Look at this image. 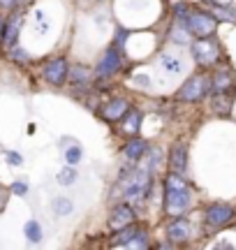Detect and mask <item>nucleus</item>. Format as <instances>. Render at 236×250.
<instances>
[{
	"instance_id": "obj_1",
	"label": "nucleus",
	"mask_w": 236,
	"mask_h": 250,
	"mask_svg": "<svg viewBox=\"0 0 236 250\" xmlns=\"http://www.w3.org/2000/svg\"><path fill=\"white\" fill-rule=\"evenodd\" d=\"M192 204V192L188 181L183 179V174L169 171L167 179H164V211L176 218L183 215Z\"/></svg>"
},
{
	"instance_id": "obj_2",
	"label": "nucleus",
	"mask_w": 236,
	"mask_h": 250,
	"mask_svg": "<svg viewBox=\"0 0 236 250\" xmlns=\"http://www.w3.org/2000/svg\"><path fill=\"white\" fill-rule=\"evenodd\" d=\"M151 190V171L148 169H132L123 179V197L127 202H144Z\"/></svg>"
},
{
	"instance_id": "obj_3",
	"label": "nucleus",
	"mask_w": 236,
	"mask_h": 250,
	"mask_svg": "<svg viewBox=\"0 0 236 250\" xmlns=\"http://www.w3.org/2000/svg\"><path fill=\"white\" fill-rule=\"evenodd\" d=\"M183 26L195 37H213L216 28H218V21L211 17V14H206V12H197V9L190 12L188 9V14L183 19Z\"/></svg>"
},
{
	"instance_id": "obj_4",
	"label": "nucleus",
	"mask_w": 236,
	"mask_h": 250,
	"mask_svg": "<svg viewBox=\"0 0 236 250\" xmlns=\"http://www.w3.org/2000/svg\"><path fill=\"white\" fill-rule=\"evenodd\" d=\"M209 90H211L209 77H204V74H195V77H190V79L181 86V90L176 93V98L183 100V102H199V100L206 98V93H209Z\"/></svg>"
},
{
	"instance_id": "obj_5",
	"label": "nucleus",
	"mask_w": 236,
	"mask_h": 250,
	"mask_svg": "<svg viewBox=\"0 0 236 250\" xmlns=\"http://www.w3.org/2000/svg\"><path fill=\"white\" fill-rule=\"evenodd\" d=\"M67 72H70V62L63 56H56L42 65V77L49 86H63L67 81Z\"/></svg>"
},
{
	"instance_id": "obj_6",
	"label": "nucleus",
	"mask_w": 236,
	"mask_h": 250,
	"mask_svg": "<svg viewBox=\"0 0 236 250\" xmlns=\"http://www.w3.org/2000/svg\"><path fill=\"white\" fill-rule=\"evenodd\" d=\"M192 56H195V61L199 62L201 67H209V65L218 61L220 46L211 37H197V42L192 44Z\"/></svg>"
},
{
	"instance_id": "obj_7",
	"label": "nucleus",
	"mask_w": 236,
	"mask_h": 250,
	"mask_svg": "<svg viewBox=\"0 0 236 250\" xmlns=\"http://www.w3.org/2000/svg\"><path fill=\"white\" fill-rule=\"evenodd\" d=\"M120 65H123V56H120V51H118L116 46H111V49H107V51L102 54L100 61H98L95 74H98L100 79H109V77H114V74L120 70Z\"/></svg>"
},
{
	"instance_id": "obj_8",
	"label": "nucleus",
	"mask_w": 236,
	"mask_h": 250,
	"mask_svg": "<svg viewBox=\"0 0 236 250\" xmlns=\"http://www.w3.org/2000/svg\"><path fill=\"white\" fill-rule=\"evenodd\" d=\"M137 223V211L132 208L130 202H123V204H116L111 208L109 213V229L111 232H116L120 227H127V225Z\"/></svg>"
},
{
	"instance_id": "obj_9",
	"label": "nucleus",
	"mask_w": 236,
	"mask_h": 250,
	"mask_svg": "<svg viewBox=\"0 0 236 250\" xmlns=\"http://www.w3.org/2000/svg\"><path fill=\"white\" fill-rule=\"evenodd\" d=\"M204 220L209 227L213 229H218V227H225L234 220V208L229 204H211L206 208V213H204Z\"/></svg>"
},
{
	"instance_id": "obj_10",
	"label": "nucleus",
	"mask_w": 236,
	"mask_h": 250,
	"mask_svg": "<svg viewBox=\"0 0 236 250\" xmlns=\"http://www.w3.org/2000/svg\"><path fill=\"white\" fill-rule=\"evenodd\" d=\"M130 107H132V104H130V100H125V98H111V100H107V102L100 107V116L104 118L107 123H116V121H120V118H123V114H125Z\"/></svg>"
},
{
	"instance_id": "obj_11",
	"label": "nucleus",
	"mask_w": 236,
	"mask_h": 250,
	"mask_svg": "<svg viewBox=\"0 0 236 250\" xmlns=\"http://www.w3.org/2000/svg\"><path fill=\"white\" fill-rule=\"evenodd\" d=\"M167 239L174 243V246H178V243H185L190 239V223L185 220V218H178L176 215V220L167 225Z\"/></svg>"
},
{
	"instance_id": "obj_12",
	"label": "nucleus",
	"mask_w": 236,
	"mask_h": 250,
	"mask_svg": "<svg viewBox=\"0 0 236 250\" xmlns=\"http://www.w3.org/2000/svg\"><path fill=\"white\" fill-rule=\"evenodd\" d=\"M169 169L176 174H183L188 169V146L183 142H176L169 148Z\"/></svg>"
},
{
	"instance_id": "obj_13",
	"label": "nucleus",
	"mask_w": 236,
	"mask_h": 250,
	"mask_svg": "<svg viewBox=\"0 0 236 250\" xmlns=\"http://www.w3.org/2000/svg\"><path fill=\"white\" fill-rule=\"evenodd\" d=\"M67 77H70L74 88H91L93 86V70L86 65H72Z\"/></svg>"
},
{
	"instance_id": "obj_14",
	"label": "nucleus",
	"mask_w": 236,
	"mask_h": 250,
	"mask_svg": "<svg viewBox=\"0 0 236 250\" xmlns=\"http://www.w3.org/2000/svg\"><path fill=\"white\" fill-rule=\"evenodd\" d=\"M139 127H141V114L137 111V109H127L123 118H120V130L127 134V137H135L139 132Z\"/></svg>"
},
{
	"instance_id": "obj_15",
	"label": "nucleus",
	"mask_w": 236,
	"mask_h": 250,
	"mask_svg": "<svg viewBox=\"0 0 236 250\" xmlns=\"http://www.w3.org/2000/svg\"><path fill=\"white\" fill-rule=\"evenodd\" d=\"M123 153H125L127 160L137 162L144 158V153H148V144H146L144 139H139V137H132V139L123 146Z\"/></svg>"
},
{
	"instance_id": "obj_16",
	"label": "nucleus",
	"mask_w": 236,
	"mask_h": 250,
	"mask_svg": "<svg viewBox=\"0 0 236 250\" xmlns=\"http://www.w3.org/2000/svg\"><path fill=\"white\" fill-rule=\"evenodd\" d=\"M137 232V223L127 225V227H120V229H116V234L109 239V246L111 248H127V243H130V239L135 236Z\"/></svg>"
},
{
	"instance_id": "obj_17",
	"label": "nucleus",
	"mask_w": 236,
	"mask_h": 250,
	"mask_svg": "<svg viewBox=\"0 0 236 250\" xmlns=\"http://www.w3.org/2000/svg\"><path fill=\"white\" fill-rule=\"evenodd\" d=\"M209 83L213 93H229V88H232V74L227 70H218L211 77Z\"/></svg>"
},
{
	"instance_id": "obj_18",
	"label": "nucleus",
	"mask_w": 236,
	"mask_h": 250,
	"mask_svg": "<svg viewBox=\"0 0 236 250\" xmlns=\"http://www.w3.org/2000/svg\"><path fill=\"white\" fill-rule=\"evenodd\" d=\"M211 107H213L216 114L227 116L229 111H232V100H229L227 93H216V98H213V102H211Z\"/></svg>"
},
{
	"instance_id": "obj_19",
	"label": "nucleus",
	"mask_w": 236,
	"mask_h": 250,
	"mask_svg": "<svg viewBox=\"0 0 236 250\" xmlns=\"http://www.w3.org/2000/svg\"><path fill=\"white\" fill-rule=\"evenodd\" d=\"M17 33H19V21H17V19H12V21H7V23H5V28H2L0 42L12 49V46H14V40H17Z\"/></svg>"
},
{
	"instance_id": "obj_20",
	"label": "nucleus",
	"mask_w": 236,
	"mask_h": 250,
	"mask_svg": "<svg viewBox=\"0 0 236 250\" xmlns=\"http://www.w3.org/2000/svg\"><path fill=\"white\" fill-rule=\"evenodd\" d=\"M23 234H26V239L30 243H39L42 241V225L37 220H28L26 227H23Z\"/></svg>"
},
{
	"instance_id": "obj_21",
	"label": "nucleus",
	"mask_w": 236,
	"mask_h": 250,
	"mask_svg": "<svg viewBox=\"0 0 236 250\" xmlns=\"http://www.w3.org/2000/svg\"><path fill=\"white\" fill-rule=\"evenodd\" d=\"M160 62H162V67L169 72V74H178V72L183 70V62L178 61V58L169 56V54H162V56H160Z\"/></svg>"
},
{
	"instance_id": "obj_22",
	"label": "nucleus",
	"mask_w": 236,
	"mask_h": 250,
	"mask_svg": "<svg viewBox=\"0 0 236 250\" xmlns=\"http://www.w3.org/2000/svg\"><path fill=\"white\" fill-rule=\"evenodd\" d=\"M146 246H148V232L141 229V227H137V232H135V236L130 239L127 248H146Z\"/></svg>"
},
{
	"instance_id": "obj_23",
	"label": "nucleus",
	"mask_w": 236,
	"mask_h": 250,
	"mask_svg": "<svg viewBox=\"0 0 236 250\" xmlns=\"http://www.w3.org/2000/svg\"><path fill=\"white\" fill-rule=\"evenodd\" d=\"M74 181H77V171H74L72 165H67L65 169L58 171V183H60V186H72Z\"/></svg>"
},
{
	"instance_id": "obj_24",
	"label": "nucleus",
	"mask_w": 236,
	"mask_h": 250,
	"mask_svg": "<svg viewBox=\"0 0 236 250\" xmlns=\"http://www.w3.org/2000/svg\"><path fill=\"white\" fill-rule=\"evenodd\" d=\"M54 208L58 215H67V213H72V202H70L67 197H60V199L54 202Z\"/></svg>"
},
{
	"instance_id": "obj_25",
	"label": "nucleus",
	"mask_w": 236,
	"mask_h": 250,
	"mask_svg": "<svg viewBox=\"0 0 236 250\" xmlns=\"http://www.w3.org/2000/svg\"><path fill=\"white\" fill-rule=\"evenodd\" d=\"M81 160V148H79V146H72V148H67V151H65V162H67V165H77V162Z\"/></svg>"
},
{
	"instance_id": "obj_26",
	"label": "nucleus",
	"mask_w": 236,
	"mask_h": 250,
	"mask_svg": "<svg viewBox=\"0 0 236 250\" xmlns=\"http://www.w3.org/2000/svg\"><path fill=\"white\" fill-rule=\"evenodd\" d=\"M7 160H9V165H21V162H23V158H21V155H19V153H14V151H7Z\"/></svg>"
},
{
	"instance_id": "obj_27",
	"label": "nucleus",
	"mask_w": 236,
	"mask_h": 250,
	"mask_svg": "<svg viewBox=\"0 0 236 250\" xmlns=\"http://www.w3.org/2000/svg\"><path fill=\"white\" fill-rule=\"evenodd\" d=\"M12 58H14V61H23V62L28 61V56L23 54V49H17V46H12Z\"/></svg>"
},
{
	"instance_id": "obj_28",
	"label": "nucleus",
	"mask_w": 236,
	"mask_h": 250,
	"mask_svg": "<svg viewBox=\"0 0 236 250\" xmlns=\"http://www.w3.org/2000/svg\"><path fill=\"white\" fill-rule=\"evenodd\" d=\"M12 190H14L17 195H26V192H28V186H26V183H21V181H19V183H14V186H12Z\"/></svg>"
},
{
	"instance_id": "obj_29",
	"label": "nucleus",
	"mask_w": 236,
	"mask_h": 250,
	"mask_svg": "<svg viewBox=\"0 0 236 250\" xmlns=\"http://www.w3.org/2000/svg\"><path fill=\"white\" fill-rule=\"evenodd\" d=\"M17 2L19 0H0V7L2 9H14L17 7Z\"/></svg>"
},
{
	"instance_id": "obj_30",
	"label": "nucleus",
	"mask_w": 236,
	"mask_h": 250,
	"mask_svg": "<svg viewBox=\"0 0 236 250\" xmlns=\"http://www.w3.org/2000/svg\"><path fill=\"white\" fill-rule=\"evenodd\" d=\"M211 2H213V5H227L229 0H211Z\"/></svg>"
},
{
	"instance_id": "obj_31",
	"label": "nucleus",
	"mask_w": 236,
	"mask_h": 250,
	"mask_svg": "<svg viewBox=\"0 0 236 250\" xmlns=\"http://www.w3.org/2000/svg\"><path fill=\"white\" fill-rule=\"evenodd\" d=\"M2 28H5V21H2V17H0V35H2Z\"/></svg>"
},
{
	"instance_id": "obj_32",
	"label": "nucleus",
	"mask_w": 236,
	"mask_h": 250,
	"mask_svg": "<svg viewBox=\"0 0 236 250\" xmlns=\"http://www.w3.org/2000/svg\"><path fill=\"white\" fill-rule=\"evenodd\" d=\"M2 197H5V192H2V188H0V202H2Z\"/></svg>"
}]
</instances>
